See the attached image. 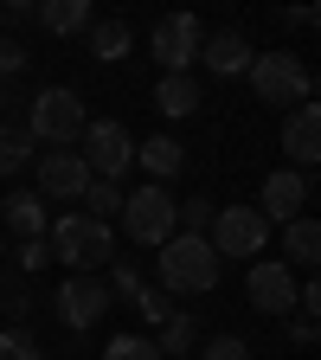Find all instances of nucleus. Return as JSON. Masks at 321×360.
<instances>
[{"instance_id": "30", "label": "nucleus", "mask_w": 321, "mask_h": 360, "mask_svg": "<svg viewBox=\"0 0 321 360\" xmlns=\"http://www.w3.org/2000/svg\"><path fill=\"white\" fill-rule=\"evenodd\" d=\"M13 71H26V45H13V39H0V84H7Z\"/></svg>"}, {"instance_id": "26", "label": "nucleus", "mask_w": 321, "mask_h": 360, "mask_svg": "<svg viewBox=\"0 0 321 360\" xmlns=\"http://www.w3.org/2000/svg\"><path fill=\"white\" fill-rule=\"evenodd\" d=\"M0 360H39V341L26 328H0Z\"/></svg>"}, {"instance_id": "34", "label": "nucleus", "mask_w": 321, "mask_h": 360, "mask_svg": "<svg viewBox=\"0 0 321 360\" xmlns=\"http://www.w3.org/2000/svg\"><path fill=\"white\" fill-rule=\"evenodd\" d=\"M0 110H7V84H0Z\"/></svg>"}, {"instance_id": "10", "label": "nucleus", "mask_w": 321, "mask_h": 360, "mask_svg": "<svg viewBox=\"0 0 321 360\" xmlns=\"http://www.w3.org/2000/svg\"><path fill=\"white\" fill-rule=\"evenodd\" d=\"M103 309H110V283L103 277H65V290H58V322L65 328H97L103 322Z\"/></svg>"}, {"instance_id": "4", "label": "nucleus", "mask_w": 321, "mask_h": 360, "mask_svg": "<svg viewBox=\"0 0 321 360\" xmlns=\"http://www.w3.org/2000/svg\"><path fill=\"white\" fill-rule=\"evenodd\" d=\"M251 90H257V103L302 110L308 90H315V77H308V65H302L296 52H257V58H251Z\"/></svg>"}, {"instance_id": "29", "label": "nucleus", "mask_w": 321, "mask_h": 360, "mask_svg": "<svg viewBox=\"0 0 321 360\" xmlns=\"http://www.w3.org/2000/svg\"><path fill=\"white\" fill-rule=\"evenodd\" d=\"M206 360H251V347L238 335H218V341H206Z\"/></svg>"}, {"instance_id": "8", "label": "nucleus", "mask_w": 321, "mask_h": 360, "mask_svg": "<svg viewBox=\"0 0 321 360\" xmlns=\"http://www.w3.org/2000/svg\"><path fill=\"white\" fill-rule=\"evenodd\" d=\"M84 167H90V180H116L129 161H135V142H129V129L122 122H84Z\"/></svg>"}, {"instance_id": "21", "label": "nucleus", "mask_w": 321, "mask_h": 360, "mask_svg": "<svg viewBox=\"0 0 321 360\" xmlns=\"http://www.w3.org/2000/svg\"><path fill=\"white\" fill-rule=\"evenodd\" d=\"M116 212H122V187H116V180H90V187H84V219L110 225Z\"/></svg>"}, {"instance_id": "35", "label": "nucleus", "mask_w": 321, "mask_h": 360, "mask_svg": "<svg viewBox=\"0 0 321 360\" xmlns=\"http://www.w3.org/2000/svg\"><path fill=\"white\" fill-rule=\"evenodd\" d=\"M0 257H7V251H0Z\"/></svg>"}, {"instance_id": "16", "label": "nucleus", "mask_w": 321, "mask_h": 360, "mask_svg": "<svg viewBox=\"0 0 321 360\" xmlns=\"http://www.w3.org/2000/svg\"><path fill=\"white\" fill-rule=\"evenodd\" d=\"M135 161H142V167L155 174V187H161V180H173V174H180V161H187V148H180L173 135H148V142L135 148Z\"/></svg>"}, {"instance_id": "24", "label": "nucleus", "mask_w": 321, "mask_h": 360, "mask_svg": "<svg viewBox=\"0 0 321 360\" xmlns=\"http://www.w3.org/2000/svg\"><path fill=\"white\" fill-rule=\"evenodd\" d=\"M212 200H187V206H173V225H180V232H187V238H206V225H212Z\"/></svg>"}, {"instance_id": "19", "label": "nucleus", "mask_w": 321, "mask_h": 360, "mask_svg": "<svg viewBox=\"0 0 321 360\" xmlns=\"http://www.w3.org/2000/svg\"><path fill=\"white\" fill-rule=\"evenodd\" d=\"M32 20L45 32H84L90 26V0H45V7H32Z\"/></svg>"}, {"instance_id": "14", "label": "nucleus", "mask_w": 321, "mask_h": 360, "mask_svg": "<svg viewBox=\"0 0 321 360\" xmlns=\"http://www.w3.org/2000/svg\"><path fill=\"white\" fill-rule=\"evenodd\" d=\"M199 65H206V71H218V77L251 71V39H244V32H232V26H225V32H206V39H199Z\"/></svg>"}, {"instance_id": "7", "label": "nucleus", "mask_w": 321, "mask_h": 360, "mask_svg": "<svg viewBox=\"0 0 321 360\" xmlns=\"http://www.w3.org/2000/svg\"><path fill=\"white\" fill-rule=\"evenodd\" d=\"M173 206L180 200H167V187H135L129 200H122V225H129V238L135 245H167L173 238Z\"/></svg>"}, {"instance_id": "27", "label": "nucleus", "mask_w": 321, "mask_h": 360, "mask_svg": "<svg viewBox=\"0 0 321 360\" xmlns=\"http://www.w3.org/2000/svg\"><path fill=\"white\" fill-rule=\"evenodd\" d=\"M135 309H142V315H148V322H167V315H173V302H167V290H148V283H142V290H135Z\"/></svg>"}, {"instance_id": "32", "label": "nucleus", "mask_w": 321, "mask_h": 360, "mask_svg": "<svg viewBox=\"0 0 321 360\" xmlns=\"http://www.w3.org/2000/svg\"><path fill=\"white\" fill-rule=\"evenodd\" d=\"M32 20V0H0V26H20Z\"/></svg>"}, {"instance_id": "5", "label": "nucleus", "mask_w": 321, "mask_h": 360, "mask_svg": "<svg viewBox=\"0 0 321 360\" xmlns=\"http://www.w3.org/2000/svg\"><path fill=\"white\" fill-rule=\"evenodd\" d=\"M263 238H270V219H263L257 206H218L212 225H206V245H212L218 257H257Z\"/></svg>"}, {"instance_id": "17", "label": "nucleus", "mask_w": 321, "mask_h": 360, "mask_svg": "<svg viewBox=\"0 0 321 360\" xmlns=\"http://www.w3.org/2000/svg\"><path fill=\"white\" fill-rule=\"evenodd\" d=\"M129 45H135L129 20H90V58L116 65V58H129Z\"/></svg>"}, {"instance_id": "22", "label": "nucleus", "mask_w": 321, "mask_h": 360, "mask_svg": "<svg viewBox=\"0 0 321 360\" xmlns=\"http://www.w3.org/2000/svg\"><path fill=\"white\" fill-rule=\"evenodd\" d=\"M193 335H199V328H193V315H180V309H173L167 322H161V341H155V347H161V360H167V354H187V347H193Z\"/></svg>"}, {"instance_id": "2", "label": "nucleus", "mask_w": 321, "mask_h": 360, "mask_svg": "<svg viewBox=\"0 0 321 360\" xmlns=\"http://www.w3.org/2000/svg\"><path fill=\"white\" fill-rule=\"evenodd\" d=\"M218 283V251L206 245V238H167L161 245V290L167 296H199V290H212Z\"/></svg>"}, {"instance_id": "6", "label": "nucleus", "mask_w": 321, "mask_h": 360, "mask_svg": "<svg viewBox=\"0 0 321 360\" xmlns=\"http://www.w3.org/2000/svg\"><path fill=\"white\" fill-rule=\"evenodd\" d=\"M199 39H206V26H199L193 13H167V20L148 32V52L161 58L167 77H187V71L199 65Z\"/></svg>"}, {"instance_id": "20", "label": "nucleus", "mask_w": 321, "mask_h": 360, "mask_svg": "<svg viewBox=\"0 0 321 360\" xmlns=\"http://www.w3.org/2000/svg\"><path fill=\"white\" fill-rule=\"evenodd\" d=\"M155 110L161 116H193L199 110V84L193 77H161L155 84Z\"/></svg>"}, {"instance_id": "3", "label": "nucleus", "mask_w": 321, "mask_h": 360, "mask_svg": "<svg viewBox=\"0 0 321 360\" xmlns=\"http://www.w3.org/2000/svg\"><path fill=\"white\" fill-rule=\"evenodd\" d=\"M84 97L71 84H52V90H39L32 97V110H26V135L32 142H52V148H71L77 135H84Z\"/></svg>"}, {"instance_id": "18", "label": "nucleus", "mask_w": 321, "mask_h": 360, "mask_svg": "<svg viewBox=\"0 0 321 360\" xmlns=\"http://www.w3.org/2000/svg\"><path fill=\"white\" fill-rule=\"evenodd\" d=\"M283 251H289V264H308V270H315V257H321V225H315L308 212H296V219L283 225Z\"/></svg>"}, {"instance_id": "15", "label": "nucleus", "mask_w": 321, "mask_h": 360, "mask_svg": "<svg viewBox=\"0 0 321 360\" xmlns=\"http://www.w3.org/2000/svg\"><path fill=\"white\" fill-rule=\"evenodd\" d=\"M0 225L26 245V238H45V200L39 193H7L0 200Z\"/></svg>"}, {"instance_id": "23", "label": "nucleus", "mask_w": 321, "mask_h": 360, "mask_svg": "<svg viewBox=\"0 0 321 360\" xmlns=\"http://www.w3.org/2000/svg\"><path fill=\"white\" fill-rule=\"evenodd\" d=\"M26 155H32V135L7 122V129H0V174H20V167H26Z\"/></svg>"}, {"instance_id": "31", "label": "nucleus", "mask_w": 321, "mask_h": 360, "mask_svg": "<svg viewBox=\"0 0 321 360\" xmlns=\"http://www.w3.org/2000/svg\"><path fill=\"white\" fill-rule=\"evenodd\" d=\"M39 264H52V251H45V238H26V245H20V270H26V277H32V270H39Z\"/></svg>"}, {"instance_id": "28", "label": "nucleus", "mask_w": 321, "mask_h": 360, "mask_svg": "<svg viewBox=\"0 0 321 360\" xmlns=\"http://www.w3.org/2000/svg\"><path fill=\"white\" fill-rule=\"evenodd\" d=\"M135 290H142V270H135V264H116L110 270V296H129L135 302Z\"/></svg>"}, {"instance_id": "1", "label": "nucleus", "mask_w": 321, "mask_h": 360, "mask_svg": "<svg viewBox=\"0 0 321 360\" xmlns=\"http://www.w3.org/2000/svg\"><path fill=\"white\" fill-rule=\"evenodd\" d=\"M45 251H52L58 264H71V277H90L97 264H110L116 238H110V225L84 219V212H65V219L52 225V238H45Z\"/></svg>"}, {"instance_id": "25", "label": "nucleus", "mask_w": 321, "mask_h": 360, "mask_svg": "<svg viewBox=\"0 0 321 360\" xmlns=\"http://www.w3.org/2000/svg\"><path fill=\"white\" fill-rule=\"evenodd\" d=\"M103 360H161V347H155L148 335H116V341L103 347Z\"/></svg>"}, {"instance_id": "11", "label": "nucleus", "mask_w": 321, "mask_h": 360, "mask_svg": "<svg viewBox=\"0 0 321 360\" xmlns=\"http://www.w3.org/2000/svg\"><path fill=\"white\" fill-rule=\"evenodd\" d=\"M84 187H90V167H84V155H39V200H84Z\"/></svg>"}, {"instance_id": "12", "label": "nucleus", "mask_w": 321, "mask_h": 360, "mask_svg": "<svg viewBox=\"0 0 321 360\" xmlns=\"http://www.w3.org/2000/svg\"><path fill=\"white\" fill-rule=\"evenodd\" d=\"M283 155L296 161V174H308L321 161V110L315 103H302V110L283 116Z\"/></svg>"}, {"instance_id": "33", "label": "nucleus", "mask_w": 321, "mask_h": 360, "mask_svg": "<svg viewBox=\"0 0 321 360\" xmlns=\"http://www.w3.org/2000/svg\"><path fill=\"white\" fill-rule=\"evenodd\" d=\"M289 335H296V347H308V341H315V315H296V328H289Z\"/></svg>"}, {"instance_id": "13", "label": "nucleus", "mask_w": 321, "mask_h": 360, "mask_svg": "<svg viewBox=\"0 0 321 360\" xmlns=\"http://www.w3.org/2000/svg\"><path fill=\"white\" fill-rule=\"evenodd\" d=\"M302 206H308V174L277 167V174L263 180V200H257V212H263V219H283V225H289Z\"/></svg>"}, {"instance_id": "9", "label": "nucleus", "mask_w": 321, "mask_h": 360, "mask_svg": "<svg viewBox=\"0 0 321 360\" xmlns=\"http://www.w3.org/2000/svg\"><path fill=\"white\" fill-rule=\"evenodd\" d=\"M244 290H251V309H263V315H289L296 309V277H289L283 257H257Z\"/></svg>"}]
</instances>
